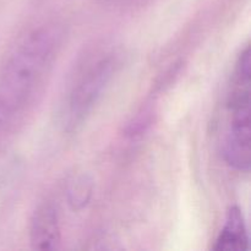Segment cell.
<instances>
[{
  "label": "cell",
  "instance_id": "4",
  "mask_svg": "<svg viewBox=\"0 0 251 251\" xmlns=\"http://www.w3.org/2000/svg\"><path fill=\"white\" fill-rule=\"evenodd\" d=\"M29 243L37 250H55L60 247L61 227L56 206L51 201L41 202L29 220Z\"/></svg>",
  "mask_w": 251,
  "mask_h": 251
},
{
  "label": "cell",
  "instance_id": "1",
  "mask_svg": "<svg viewBox=\"0 0 251 251\" xmlns=\"http://www.w3.org/2000/svg\"><path fill=\"white\" fill-rule=\"evenodd\" d=\"M64 27L55 22L27 32L0 69V130L24 118L41 93L63 46Z\"/></svg>",
  "mask_w": 251,
  "mask_h": 251
},
{
  "label": "cell",
  "instance_id": "6",
  "mask_svg": "<svg viewBox=\"0 0 251 251\" xmlns=\"http://www.w3.org/2000/svg\"><path fill=\"white\" fill-rule=\"evenodd\" d=\"M93 194V181L86 174H77L68 181L66 200L74 211L85 208L90 202Z\"/></svg>",
  "mask_w": 251,
  "mask_h": 251
},
{
  "label": "cell",
  "instance_id": "3",
  "mask_svg": "<svg viewBox=\"0 0 251 251\" xmlns=\"http://www.w3.org/2000/svg\"><path fill=\"white\" fill-rule=\"evenodd\" d=\"M119 65L117 51L103 49L91 54L78 66L61 108L63 126L66 131L74 134L83 126L109 87Z\"/></svg>",
  "mask_w": 251,
  "mask_h": 251
},
{
  "label": "cell",
  "instance_id": "2",
  "mask_svg": "<svg viewBox=\"0 0 251 251\" xmlns=\"http://www.w3.org/2000/svg\"><path fill=\"white\" fill-rule=\"evenodd\" d=\"M250 46L247 44L238 55L233 68L225 100L221 131V153L234 171H250Z\"/></svg>",
  "mask_w": 251,
  "mask_h": 251
},
{
  "label": "cell",
  "instance_id": "5",
  "mask_svg": "<svg viewBox=\"0 0 251 251\" xmlns=\"http://www.w3.org/2000/svg\"><path fill=\"white\" fill-rule=\"evenodd\" d=\"M216 251H244L249 249V234L243 211L232 206L226 216L225 225L212 247Z\"/></svg>",
  "mask_w": 251,
  "mask_h": 251
}]
</instances>
